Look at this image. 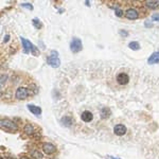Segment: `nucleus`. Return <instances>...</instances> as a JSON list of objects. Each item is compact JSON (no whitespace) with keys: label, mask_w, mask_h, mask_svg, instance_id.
Returning <instances> with one entry per match:
<instances>
[{"label":"nucleus","mask_w":159,"mask_h":159,"mask_svg":"<svg viewBox=\"0 0 159 159\" xmlns=\"http://www.w3.org/2000/svg\"><path fill=\"white\" fill-rule=\"evenodd\" d=\"M47 63L51 67H54V68H57L59 65H61V61H59V53L53 50L51 51V54L47 57Z\"/></svg>","instance_id":"obj_1"},{"label":"nucleus","mask_w":159,"mask_h":159,"mask_svg":"<svg viewBox=\"0 0 159 159\" xmlns=\"http://www.w3.org/2000/svg\"><path fill=\"white\" fill-rule=\"evenodd\" d=\"M1 127H2V129H4V131H17V124H15L12 120L5 119V118H2V119H1Z\"/></svg>","instance_id":"obj_2"},{"label":"nucleus","mask_w":159,"mask_h":159,"mask_svg":"<svg viewBox=\"0 0 159 159\" xmlns=\"http://www.w3.org/2000/svg\"><path fill=\"white\" fill-rule=\"evenodd\" d=\"M21 42H22V46H24V52L26 53H29V52L31 51L34 55H38V49L35 47L33 44L29 42L28 39H26L24 37H20Z\"/></svg>","instance_id":"obj_3"},{"label":"nucleus","mask_w":159,"mask_h":159,"mask_svg":"<svg viewBox=\"0 0 159 159\" xmlns=\"http://www.w3.org/2000/svg\"><path fill=\"white\" fill-rule=\"evenodd\" d=\"M29 94H30V90L27 87H19L15 92V98L17 100H24L29 97Z\"/></svg>","instance_id":"obj_4"},{"label":"nucleus","mask_w":159,"mask_h":159,"mask_svg":"<svg viewBox=\"0 0 159 159\" xmlns=\"http://www.w3.org/2000/svg\"><path fill=\"white\" fill-rule=\"evenodd\" d=\"M70 49L73 53H77L83 49V45L80 38H73L72 42H70Z\"/></svg>","instance_id":"obj_5"},{"label":"nucleus","mask_w":159,"mask_h":159,"mask_svg":"<svg viewBox=\"0 0 159 159\" xmlns=\"http://www.w3.org/2000/svg\"><path fill=\"white\" fill-rule=\"evenodd\" d=\"M42 151L45 152V154L47 155H52L56 152V148L55 145L53 143H50V142H46L42 144Z\"/></svg>","instance_id":"obj_6"},{"label":"nucleus","mask_w":159,"mask_h":159,"mask_svg":"<svg viewBox=\"0 0 159 159\" xmlns=\"http://www.w3.org/2000/svg\"><path fill=\"white\" fill-rule=\"evenodd\" d=\"M125 17L127 18V19H131V20H134V19H137L139 17V13L138 11L136 10V9H127V10L125 11Z\"/></svg>","instance_id":"obj_7"},{"label":"nucleus","mask_w":159,"mask_h":159,"mask_svg":"<svg viewBox=\"0 0 159 159\" xmlns=\"http://www.w3.org/2000/svg\"><path fill=\"white\" fill-rule=\"evenodd\" d=\"M128 81H129V77L126 73L122 72V73H119L117 75V82L120 85H126L128 83Z\"/></svg>","instance_id":"obj_8"},{"label":"nucleus","mask_w":159,"mask_h":159,"mask_svg":"<svg viewBox=\"0 0 159 159\" xmlns=\"http://www.w3.org/2000/svg\"><path fill=\"white\" fill-rule=\"evenodd\" d=\"M114 133H115V135H117V136L125 135V133H126V126L123 124H117L114 128Z\"/></svg>","instance_id":"obj_9"},{"label":"nucleus","mask_w":159,"mask_h":159,"mask_svg":"<svg viewBox=\"0 0 159 159\" xmlns=\"http://www.w3.org/2000/svg\"><path fill=\"white\" fill-rule=\"evenodd\" d=\"M148 63L150 65H154V64H158L159 63V52H155L152 55L150 56L148 59Z\"/></svg>","instance_id":"obj_10"},{"label":"nucleus","mask_w":159,"mask_h":159,"mask_svg":"<svg viewBox=\"0 0 159 159\" xmlns=\"http://www.w3.org/2000/svg\"><path fill=\"white\" fill-rule=\"evenodd\" d=\"M28 109L31 111L33 115H36V116H39L42 114V108L38 107V106H35V105H28Z\"/></svg>","instance_id":"obj_11"},{"label":"nucleus","mask_w":159,"mask_h":159,"mask_svg":"<svg viewBox=\"0 0 159 159\" xmlns=\"http://www.w3.org/2000/svg\"><path fill=\"white\" fill-rule=\"evenodd\" d=\"M81 118H82V120H83L84 122H90L91 120H92V118H94V116H92V114H91L90 111L85 110V111L83 113V114H82Z\"/></svg>","instance_id":"obj_12"},{"label":"nucleus","mask_w":159,"mask_h":159,"mask_svg":"<svg viewBox=\"0 0 159 159\" xmlns=\"http://www.w3.org/2000/svg\"><path fill=\"white\" fill-rule=\"evenodd\" d=\"M24 134H26V135L32 136L33 134H34V126H33V125H31V124L24 125Z\"/></svg>","instance_id":"obj_13"},{"label":"nucleus","mask_w":159,"mask_h":159,"mask_svg":"<svg viewBox=\"0 0 159 159\" xmlns=\"http://www.w3.org/2000/svg\"><path fill=\"white\" fill-rule=\"evenodd\" d=\"M145 5L149 7V9L157 10L159 7V2L158 1H146V2H145Z\"/></svg>","instance_id":"obj_14"},{"label":"nucleus","mask_w":159,"mask_h":159,"mask_svg":"<svg viewBox=\"0 0 159 159\" xmlns=\"http://www.w3.org/2000/svg\"><path fill=\"white\" fill-rule=\"evenodd\" d=\"M30 154H31L32 158L33 159H42V152L38 151V150H32L31 152H30Z\"/></svg>","instance_id":"obj_15"},{"label":"nucleus","mask_w":159,"mask_h":159,"mask_svg":"<svg viewBox=\"0 0 159 159\" xmlns=\"http://www.w3.org/2000/svg\"><path fill=\"white\" fill-rule=\"evenodd\" d=\"M62 123L65 126H71L72 125V119L70 117H64L62 119Z\"/></svg>","instance_id":"obj_16"},{"label":"nucleus","mask_w":159,"mask_h":159,"mask_svg":"<svg viewBox=\"0 0 159 159\" xmlns=\"http://www.w3.org/2000/svg\"><path fill=\"white\" fill-rule=\"evenodd\" d=\"M109 116H110V110L108 108H103L101 110V117L103 118V119H107Z\"/></svg>","instance_id":"obj_17"},{"label":"nucleus","mask_w":159,"mask_h":159,"mask_svg":"<svg viewBox=\"0 0 159 159\" xmlns=\"http://www.w3.org/2000/svg\"><path fill=\"white\" fill-rule=\"evenodd\" d=\"M128 47L131 49V50H139L140 49V45H139L138 42H131Z\"/></svg>","instance_id":"obj_18"},{"label":"nucleus","mask_w":159,"mask_h":159,"mask_svg":"<svg viewBox=\"0 0 159 159\" xmlns=\"http://www.w3.org/2000/svg\"><path fill=\"white\" fill-rule=\"evenodd\" d=\"M32 22H33V24H34V27H35L36 29H42V22H40V21L38 20L37 18H34Z\"/></svg>","instance_id":"obj_19"},{"label":"nucleus","mask_w":159,"mask_h":159,"mask_svg":"<svg viewBox=\"0 0 159 159\" xmlns=\"http://www.w3.org/2000/svg\"><path fill=\"white\" fill-rule=\"evenodd\" d=\"M115 12H116V15H117L118 17H122V16H123V11L121 10V9H119V7H116V11H115Z\"/></svg>","instance_id":"obj_20"},{"label":"nucleus","mask_w":159,"mask_h":159,"mask_svg":"<svg viewBox=\"0 0 159 159\" xmlns=\"http://www.w3.org/2000/svg\"><path fill=\"white\" fill-rule=\"evenodd\" d=\"M7 74H2V75H1V85H2V86H3L4 84H5V81H7Z\"/></svg>","instance_id":"obj_21"},{"label":"nucleus","mask_w":159,"mask_h":159,"mask_svg":"<svg viewBox=\"0 0 159 159\" xmlns=\"http://www.w3.org/2000/svg\"><path fill=\"white\" fill-rule=\"evenodd\" d=\"M22 7H27L28 10H33V5L30 3H22Z\"/></svg>","instance_id":"obj_22"},{"label":"nucleus","mask_w":159,"mask_h":159,"mask_svg":"<svg viewBox=\"0 0 159 159\" xmlns=\"http://www.w3.org/2000/svg\"><path fill=\"white\" fill-rule=\"evenodd\" d=\"M152 19L154 21H159V14H154L152 16Z\"/></svg>","instance_id":"obj_23"},{"label":"nucleus","mask_w":159,"mask_h":159,"mask_svg":"<svg viewBox=\"0 0 159 159\" xmlns=\"http://www.w3.org/2000/svg\"><path fill=\"white\" fill-rule=\"evenodd\" d=\"M1 159H16V158L13 157V156H2Z\"/></svg>","instance_id":"obj_24"},{"label":"nucleus","mask_w":159,"mask_h":159,"mask_svg":"<svg viewBox=\"0 0 159 159\" xmlns=\"http://www.w3.org/2000/svg\"><path fill=\"white\" fill-rule=\"evenodd\" d=\"M120 33H121L122 36H127V32H125L124 30H121V31H120Z\"/></svg>","instance_id":"obj_25"},{"label":"nucleus","mask_w":159,"mask_h":159,"mask_svg":"<svg viewBox=\"0 0 159 159\" xmlns=\"http://www.w3.org/2000/svg\"><path fill=\"white\" fill-rule=\"evenodd\" d=\"M10 39V35H5V37L3 39V42H7V40Z\"/></svg>","instance_id":"obj_26"},{"label":"nucleus","mask_w":159,"mask_h":159,"mask_svg":"<svg viewBox=\"0 0 159 159\" xmlns=\"http://www.w3.org/2000/svg\"><path fill=\"white\" fill-rule=\"evenodd\" d=\"M20 159H33V158H31V157H28V156H21L20 157Z\"/></svg>","instance_id":"obj_27"},{"label":"nucleus","mask_w":159,"mask_h":159,"mask_svg":"<svg viewBox=\"0 0 159 159\" xmlns=\"http://www.w3.org/2000/svg\"><path fill=\"white\" fill-rule=\"evenodd\" d=\"M110 159H117V158H114V157H110Z\"/></svg>","instance_id":"obj_28"}]
</instances>
